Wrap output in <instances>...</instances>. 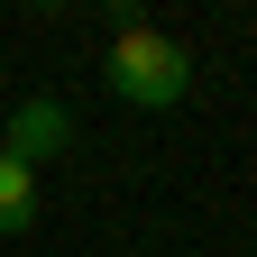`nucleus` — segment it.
<instances>
[{
	"instance_id": "obj_3",
	"label": "nucleus",
	"mask_w": 257,
	"mask_h": 257,
	"mask_svg": "<svg viewBox=\"0 0 257 257\" xmlns=\"http://www.w3.org/2000/svg\"><path fill=\"white\" fill-rule=\"evenodd\" d=\"M37 230V166L0 156V239H28Z\"/></svg>"
},
{
	"instance_id": "obj_4",
	"label": "nucleus",
	"mask_w": 257,
	"mask_h": 257,
	"mask_svg": "<svg viewBox=\"0 0 257 257\" xmlns=\"http://www.w3.org/2000/svg\"><path fill=\"white\" fill-rule=\"evenodd\" d=\"M28 10H64V0H28Z\"/></svg>"
},
{
	"instance_id": "obj_5",
	"label": "nucleus",
	"mask_w": 257,
	"mask_h": 257,
	"mask_svg": "<svg viewBox=\"0 0 257 257\" xmlns=\"http://www.w3.org/2000/svg\"><path fill=\"white\" fill-rule=\"evenodd\" d=\"M119 257H147V248H119Z\"/></svg>"
},
{
	"instance_id": "obj_2",
	"label": "nucleus",
	"mask_w": 257,
	"mask_h": 257,
	"mask_svg": "<svg viewBox=\"0 0 257 257\" xmlns=\"http://www.w3.org/2000/svg\"><path fill=\"white\" fill-rule=\"evenodd\" d=\"M74 147V110L55 101V92H28V101L10 110V138H0V156H19V166H46V156Z\"/></svg>"
},
{
	"instance_id": "obj_1",
	"label": "nucleus",
	"mask_w": 257,
	"mask_h": 257,
	"mask_svg": "<svg viewBox=\"0 0 257 257\" xmlns=\"http://www.w3.org/2000/svg\"><path fill=\"white\" fill-rule=\"evenodd\" d=\"M101 74H110V92H119L128 110H175L184 92H193V46L138 19V28H119V37H110Z\"/></svg>"
}]
</instances>
